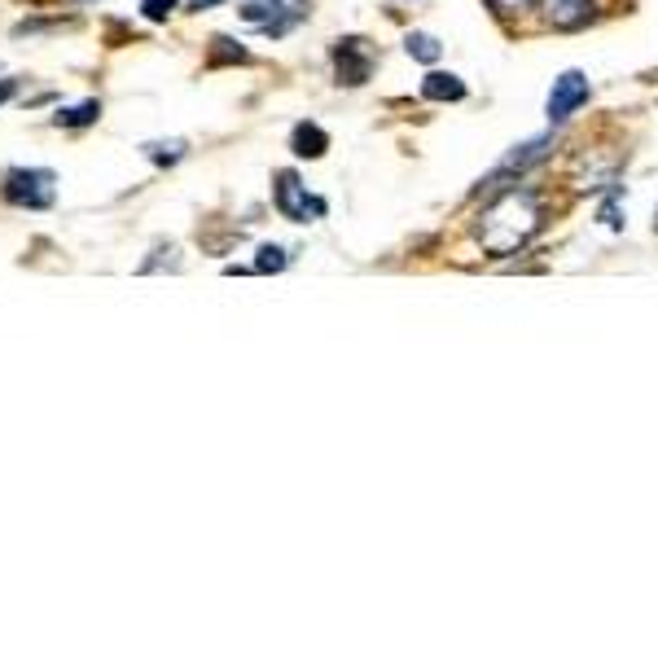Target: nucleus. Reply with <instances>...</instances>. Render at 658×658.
<instances>
[{
	"label": "nucleus",
	"instance_id": "nucleus-14",
	"mask_svg": "<svg viewBox=\"0 0 658 658\" xmlns=\"http://www.w3.org/2000/svg\"><path fill=\"white\" fill-rule=\"evenodd\" d=\"M404 49H408V58H417V62H439V53H444L434 36H421V31H417V36H408V45H404Z\"/></svg>",
	"mask_w": 658,
	"mask_h": 658
},
{
	"label": "nucleus",
	"instance_id": "nucleus-13",
	"mask_svg": "<svg viewBox=\"0 0 658 658\" xmlns=\"http://www.w3.org/2000/svg\"><path fill=\"white\" fill-rule=\"evenodd\" d=\"M141 150H145L150 163H180L185 159V141H150Z\"/></svg>",
	"mask_w": 658,
	"mask_h": 658
},
{
	"label": "nucleus",
	"instance_id": "nucleus-6",
	"mask_svg": "<svg viewBox=\"0 0 658 658\" xmlns=\"http://www.w3.org/2000/svg\"><path fill=\"white\" fill-rule=\"evenodd\" d=\"M334 66H339V84H365L374 75V45L369 40H339L334 45Z\"/></svg>",
	"mask_w": 658,
	"mask_h": 658
},
{
	"label": "nucleus",
	"instance_id": "nucleus-3",
	"mask_svg": "<svg viewBox=\"0 0 658 658\" xmlns=\"http://www.w3.org/2000/svg\"><path fill=\"white\" fill-rule=\"evenodd\" d=\"M5 202L27 211H49L58 202V176L49 167H18L5 176Z\"/></svg>",
	"mask_w": 658,
	"mask_h": 658
},
{
	"label": "nucleus",
	"instance_id": "nucleus-15",
	"mask_svg": "<svg viewBox=\"0 0 658 658\" xmlns=\"http://www.w3.org/2000/svg\"><path fill=\"white\" fill-rule=\"evenodd\" d=\"M176 5L180 0H141V18L145 23H167L176 14Z\"/></svg>",
	"mask_w": 658,
	"mask_h": 658
},
{
	"label": "nucleus",
	"instance_id": "nucleus-8",
	"mask_svg": "<svg viewBox=\"0 0 658 658\" xmlns=\"http://www.w3.org/2000/svg\"><path fill=\"white\" fill-rule=\"evenodd\" d=\"M548 145H554V137H535V141L518 145V150H514V154H509V159H505V163H501V167L492 172V180H505V176H514V172L522 176L527 167H535V163H540V159L548 154Z\"/></svg>",
	"mask_w": 658,
	"mask_h": 658
},
{
	"label": "nucleus",
	"instance_id": "nucleus-12",
	"mask_svg": "<svg viewBox=\"0 0 658 658\" xmlns=\"http://www.w3.org/2000/svg\"><path fill=\"white\" fill-rule=\"evenodd\" d=\"M225 62H251V53H246V49H238L229 36H215V40H211V58H206V66H225Z\"/></svg>",
	"mask_w": 658,
	"mask_h": 658
},
{
	"label": "nucleus",
	"instance_id": "nucleus-17",
	"mask_svg": "<svg viewBox=\"0 0 658 658\" xmlns=\"http://www.w3.org/2000/svg\"><path fill=\"white\" fill-rule=\"evenodd\" d=\"M492 5H496L501 14H514V10H527V5H531V0H492Z\"/></svg>",
	"mask_w": 658,
	"mask_h": 658
},
{
	"label": "nucleus",
	"instance_id": "nucleus-2",
	"mask_svg": "<svg viewBox=\"0 0 658 658\" xmlns=\"http://www.w3.org/2000/svg\"><path fill=\"white\" fill-rule=\"evenodd\" d=\"M307 5H312V0H242L238 14H242V23L260 27L273 40H281L286 31H294L307 18Z\"/></svg>",
	"mask_w": 658,
	"mask_h": 658
},
{
	"label": "nucleus",
	"instance_id": "nucleus-11",
	"mask_svg": "<svg viewBox=\"0 0 658 658\" xmlns=\"http://www.w3.org/2000/svg\"><path fill=\"white\" fill-rule=\"evenodd\" d=\"M421 97L426 101H461L466 97V84L457 75H444V71H434L421 79Z\"/></svg>",
	"mask_w": 658,
	"mask_h": 658
},
{
	"label": "nucleus",
	"instance_id": "nucleus-10",
	"mask_svg": "<svg viewBox=\"0 0 658 658\" xmlns=\"http://www.w3.org/2000/svg\"><path fill=\"white\" fill-rule=\"evenodd\" d=\"M101 119V101L88 97V101H75V105H62L53 115V128H88Z\"/></svg>",
	"mask_w": 658,
	"mask_h": 658
},
{
	"label": "nucleus",
	"instance_id": "nucleus-5",
	"mask_svg": "<svg viewBox=\"0 0 658 658\" xmlns=\"http://www.w3.org/2000/svg\"><path fill=\"white\" fill-rule=\"evenodd\" d=\"M584 101H589V75L584 71H562L554 79V92H548V119L554 124L571 119Z\"/></svg>",
	"mask_w": 658,
	"mask_h": 658
},
{
	"label": "nucleus",
	"instance_id": "nucleus-4",
	"mask_svg": "<svg viewBox=\"0 0 658 658\" xmlns=\"http://www.w3.org/2000/svg\"><path fill=\"white\" fill-rule=\"evenodd\" d=\"M273 206L281 211V219H294V225H307V219L325 215V198H312L307 185L294 172H281L273 185Z\"/></svg>",
	"mask_w": 658,
	"mask_h": 658
},
{
	"label": "nucleus",
	"instance_id": "nucleus-9",
	"mask_svg": "<svg viewBox=\"0 0 658 658\" xmlns=\"http://www.w3.org/2000/svg\"><path fill=\"white\" fill-rule=\"evenodd\" d=\"M290 150H294L299 159H320V154L329 150V137H325L320 124H299V128L290 132Z\"/></svg>",
	"mask_w": 658,
	"mask_h": 658
},
{
	"label": "nucleus",
	"instance_id": "nucleus-7",
	"mask_svg": "<svg viewBox=\"0 0 658 658\" xmlns=\"http://www.w3.org/2000/svg\"><path fill=\"white\" fill-rule=\"evenodd\" d=\"M544 23L558 27V31H575L593 18V0H540Z\"/></svg>",
	"mask_w": 658,
	"mask_h": 658
},
{
	"label": "nucleus",
	"instance_id": "nucleus-1",
	"mask_svg": "<svg viewBox=\"0 0 658 658\" xmlns=\"http://www.w3.org/2000/svg\"><path fill=\"white\" fill-rule=\"evenodd\" d=\"M540 225H544L540 193L527 189V185H509V189H501V193L483 206L474 238H479V246H483L488 255L505 260V255L522 251V246L540 233Z\"/></svg>",
	"mask_w": 658,
	"mask_h": 658
},
{
	"label": "nucleus",
	"instance_id": "nucleus-16",
	"mask_svg": "<svg viewBox=\"0 0 658 658\" xmlns=\"http://www.w3.org/2000/svg\"><path fill=\"white\" fill-rule=\"evenodd\" d=\"M286 264H290V255H286L281 246H264L260 260H255V273H281Z\"/></svg>",
	"mask_w": 658,
	"mask_h": 658
},
{
	"label": "nucleus",
	"instance_id": "nucleus-18",
	"mask_svg": "<svg viewBox=\"0 0 658 658\" xmlns=\"http://www.w3.org/2000/svg\"><path fill=\"white\" fill-rule=\"evenodd\" d=\"M14 92H18V84H14V79H0V105H5Z\"/></svg>",
	"mask_w": 658,
	"mask_h": 658
}]
</instances>
